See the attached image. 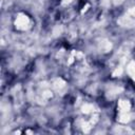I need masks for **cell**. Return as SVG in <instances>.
I'll return each mask as SVG.
<instances>
[{"label":"cell","mask_w":135,"mask_h":135,"mask_svg":"<svg viewBox=\"0 0 135 135\" xmlns=\"http://www.w3.org/2000/svg\"><path fill=\"white\" fill-rule=\"evenodd\" d=\"M28 24V19L26 18V16H20L17 18L16 20V26L20 30H24Z\"/></svg>","instance_id":"6da1fadb"},{"label":"cell","mask_w":135,"mask_h":135,"mask_svg":"<svg viewBox=\"0 0 135 135\" xmlns=\"http://www.w3.org/2000/svg\"><path fill=\"white\" fill-rule=\"evenodd\" d=\"M128 72L129 74L135 78V63L134 62H131L129 65H128Z\"/></svg>","instance_id":"3957f363"},{"label":"cell","mask_w":135,"mask_h":135,"mask_svg":"<svg viewBox=\"0 0 135 135\" xmlns=\"http://www.w3.org/2000/svg\"><path fill=\"white\" fill-rule=\"evenodd\" d=\"M119 109H120L121 112H127L130 109V103L128 101H126V100H121L119 102Z\"/></svg>","instance_id":"7a4b0ae2"}]
</instances>
